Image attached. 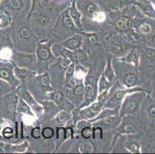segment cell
Here are the masks:
<instances>
[{
	"mask_svg": "<svg viewBox=\"0 0 155 154\" xmlns=\"http://www.w3.org/2000/svg\"><path fill=\"white\" fill-rule=\"evenodd\" d=\"M145 55L147 58L150 60V62H154L155 60V50L151 48H146L145 49Z\"/></svg>",
	"mask_w": 155,
	"mask_h": 154,
	"instance_id": "7dc6e473",
	"label": "cell"
},
{
	"mask_svg": "<svg viewBox=\"0 0 155 154\" xmlns=\"http://www.w3.org/2000/svg\"><path fill=\"white\" fill-rule=\"evenodd\" d=\"M0 60H4V59H0Z\"/></svg>",
	"mask_w": 155,
	"mask_h": 154,
	"instance_id": "9f6ffc18",
	"label": "cell"
},
{
	"mask_svg": "<svg viewBox=\"0 0 155 154\" xmlns=\"http://www.w3.org/2000/svg\"><path fill=\"white\" fill-rule=\"evenodd\" d=\"M144 95L143 93H130L124 99L119 109V115L122 117L127 115H131L135 113L140 107Z\"/></svg>",
	"mask_w": 155,
	"mask_h": 154,
	"instance_id": "8fae6325",
	"label": "cell"
},
{
	"mask_svg": "<svg viewBox=\"0 0 155 154\" xmlns=\"http://www.w3.org/2000/svg\"><path fill=\"white\" fill-rule=\"evenodd\" d=\"M13 90H14L9 83H8L6 81L2 80V79H0V98L6 95L7 93L13 91Z\"/></svg>",
	"mask_w": 155,
	"mask_h": 154,
	"instance_id": "8d00e7d4",
	"label": "cell"
},
{
	"mask_svg": "<svg viewBox=\"0 0 155 154\" xmlns=\"http://www.w3.org/2000/svg\"><path fill=\"white\" fill-rule=\"evenodd\" d=\"M10 61L19 67L26 68L36 73L37 58L36 53H23L14 49L11 56Z\"/></svg>",
	"mask_w": 155,
	"mask_h": 154,
	"instance_id": "4fadbf2b",
	"label": "cell"
},
{
	"mask_svg": "<svg viewBox=\"0 0 155 154\" xmlns=\"http://www.w3.org/2000/svg\"><path fill=\"white\" fill-rule=\"evenodd\" d=\"M13 17L5 11L0 8V30L6 29L12 25Z\"/></svg>",
	"mask_w": 155,
	"mask_h": 154,
	"instance_id": "f546056e",
	"label": "cell"
},
{
	"mask_svg": "<svg viewBox=\"0 0 155 154\" xmlns=\"http://www.w3.org/2000/svg\"><path fill=\"white\" fill-rule=\"evenodd\" d=\"M99 80V78H98ZM98 80L95 77L91 76L89 73H87L84 80V87H85V94H84V102L80 108H83L87 106L90 105L94 102L98 95V89H97V83Z\"/></svg>",
	"mask_w": 155,
	"mask_h": 154,
	"instance_id": "9a60e30c",
	"label": "cell"
},
{
	"mask_svg": "<svg viewBox=\"0 0 155 154\" xmlns=\"http://www.w3.org/2000/svg\"><path fill=\"white\" fill-rule=\"evenodd\" d=\"M113 67L115 71L116 77L121 84L127 88H133L137 83V76L134 72L129 71L126 63L117 58L112 59Z\"/></svg>",
	"mask_w": 155,
	"mask_h": 154,
	"instance_id": "30bf717a",
	"label": "cell"
},
{
	"mask_svg": "<svg viewBox=\"0 0 155 154\" xmlns=\"http://www.w3.org/2000/svg\"><path fill=\"white\" fill-rule=\"evenodd\" d=\"M38 102L43 106V118L44 119V120H50L60 111V107L52 100H40Z\"/></svg>",
	"mask_w": 155,
	"mask_h": 154,
	"instance_id": "44dd1931",
	"label": "cell"
},
{
	"mask_svg": "<svg viewBox=\"0 0 155 154\" xmlns=\"http://www.w3.org/2000/svg\"><path fill=\"white\" fill-rule=\"evenodd\" d=\"M77 6L84 18L101 23L106 19V14L95 0H77Z\"/></svg>",
	"mask_w": 155,
	"mask_h": 154,
	"instance_id": "9c48e42d",
	"label": "cell"
},
{
	"mask_svg": "<svg viewBox=\"0 0 155 154\" xmlns=\"http://www.w3.org/2000/svg\"><path fill=\"white\" fill-rule=\"evenodd\" d=\"M1 1H2V0H0V2H1Z\"/></svg>",
	"mask_w": 155,
	"mask_h": 154,
	"instance_id": "6f0895ef",
	"label": "cell"
},
{
	"mask_svg": "<svg viewBox=\"0 0 155 154\" xmlns=\"http://www.w3.org/2000/svg\"><path fill=\"white\" fill-rule=\"evenodd\" d=\"M31 136L35 139H41L42 136V130L40 126H35L31 129Z\"/></svg>",
	"mask_w": 155,
	"mask_h": 154,
	"instance_id": "ee69618b",
	"label": "cell"
},
{
	"mask_svg": "<svg viewBox=\"0 0 155 154\" xmlns=\"http://www.w3.org/2000/svg\"><path fill=\"white\" fill-rule=\"evenodd\" d=\"M53 40L39 41L36 48V58H37V66L36 73L41 74L48 71L49 66L56 60V57L52 52Z\"/></svg>",
	"mask_w": 155,
	"mask_h": 154,
	"instance_id": "5b68a950",
	"label": "cell"
},
{
	"mask_svg": "<svg viewBox=\"0 0 155 154\" xmlns=\"http://www.w3.org/2000/svg\"><path fill=\"white\" fill-rule=\"evenodd\" d=\"M60 13L49 4L30 15L29 23L39 41L49 40L46 38V31H52Z\"/></svg>",
	"mask_w": 155,
	"mask_h": 154,
	"instance_id": "7a4b0ae2",
	"label": "cell"
},
{
	"mask_svg": "<svg viewBox=\"0 0 155 154\" xmlns=\"http://www.w3.org/2000/svg\"><path fill=\"white\" fill-rule=\"evenodd\" d=\"M2 139V127L0 126V139Z\"/></svg>",
	"mask_w": 155,
	"mask_h": 154,
	"instance_id": "f5cc1de1",
	"label": "cell"
},
{
	"mask_svg": "<svg viewBox=\"0 0 155 154\" xmlns=\"http://www.w3.org/2000/svg\"><path fill=\"white\" fill-rule=\"evenodd\" d=\"M80 32L70 17L68 7L59 14L52 30L53 36L61 41Z\"/></svg>",
	"mask_w": 155,
	"mask_h": 154,
	"instance_id": "3957f363",
	"label": "cell"
},
{
	"mask_svg": "<svg viewBox=\"0 0 155 154\" xmlns=\"http://www.w3.org/2000/svg\"><path fill=\"white\" fill-rule=\"evenodd\" d=\"M80 33L84 36V40H87V42L91 46H97L99 44V37L95 32L80 31Z\"/></svg>",
	"mask_w": 155,
	"mask_h": 154,
	"instance_id": "d590c367",
	"label": "cell"
},
{
	"mask_svg": "<svg viewBox=\"0 0 155 154\" xmlns=\"http://www.w3.org/2000/svg\"><path fill=\"white\" fill-rule=\"evenodd\" d=\"M14 64L10 60H0V79L10 84L14 90L21 84V82L14 74Z\"/></svg>",
	"mask_w": 155,
	"mask_h": 154,
	"instance_id": "2e32d148",
	"label": "cell"
},
{
	"mask_svg": "<svg viewBox=\"0 0 155 154\" xmlns=\"http://www.w3.org/2000/svg\"><path fill=\"white\" fill-rule=\"evenodd\" d=\"M0 113L5 119L15 120L16 116V106H17L19 97L15 91L7 93L0 98Z\"/></svg>",
	"mask_w": 155,
	"mask_h": 154,
	"instance_id": "7c38bea8",
	"label": "cell"
},
{
	"mask_svg": "<svg viewBox=\"0 0 155 154\" xmlns=\"http://www.w3.org/2000/svg\"><path fill=\"white\" fill-rule=\"evenodd\" d=\"M66 97L69 100V101L73 104L74 106L80 108L82 105L85 94V87L84 83L82 84H77L72 89H64Z\"/></svg>",
	"mask_w": 155,
	"mask_h": 154,
	"instance_id": "d6986e66",
	"label": "cell"
},
{
	"mask_svg": "<svg viewBox=\"0 0 155 154\" xmlns=\"http://www.w3.org/2000/svg\"><path fill=\"white\" fill-rule=\"evenodd\" d=\"M153 43H154V45H155V35H154V36H153Z\"/></svg>",
	"mask_w": 155,
	"mask_h": 154,
	"instance_id": "db71d44e",
	"label": "cell"
},
{
	"mask_svg": "<svg viewBox=\"0 0 155 154\" xmlns=\"http://www.w3.org/2000/svg\"><path fill=\"white\" fill-rule=\"evenodd\" d=\"M19 97V96H18ZM16 113L18 114L22 113L25 116H28L33 117L35 116V113H33L31 107L26 103V102L24 101L21 97H19V101H18L17 106H16Z\"/></svg>",
	"mask_w": 155,
	"mask_h": 154,
	"instance_id": "83f0119b",
	"label": "cell"
},
{
	"mask_svg": "<svg viewBox=\"0 0 155 154\" xmlns=\"http://www.w3.org/2000/svg\"><path fill=\"white\" fill-rule=\"evenodd\" d=\"M88 73L87 67L82 64H76V70L74 73V80L77 84L84 83L86 76Z\"/></svg>",
	"mask_w": 155,
	"mask_h": 154,
	"instance_id": "f1b7e54d",
	"label": "cell"
},
{
	"mask_svg": "<svg viewBox=\"0 0 155 154\" xmlns=\"http://www.w3.org/2000/svg\"><path fill=\"white\" fill-rule=\"evenodd\" d=\"M102 73L104 75L106 79L109 82L114 83L116 80L117 77L116 74H115V71H114V69L112 65V59H108L107 63L106 64Z\"/></svg>",
	"mask_w": 155,
	"mask_h": 154,
	"instance_id": "4dcf8cb0",
	"label": "cell"
},
{
	"mask_svg": "<svg viewBox=\"0 0 155 154\" xmlns=\"http://www.w3.org/2000/svg\"><path fill=\"white\" fill-rule=\"evenodd\" d=\"M93 130H94V129H93L92 125L87 126L84 127L83 129L80 130L81 137L85 139H91L93 136Z\"/></svg>",
	"mask_w": 155,
	"mask_h": 154,
	"instance_id": "ab89813d",
	"label": "cell"
},
{
	"mask_svg": "<svg viewBox=\"0 0 155 154\" xmlns=\"http://www.w3.org/2000/svg\"><path fill=\"white\" fill-rule=\"evenodd\" d=\"M117 59L121 60V61L125 62V63L134 64V66H137L138 61H139L138 53H137L136 50H131L121 58H117Z\"/></svg>",
	"mask_w": 155,
	"mask_h": 154,
	"instance_id": "1f68e13d",
	"label": "cell"
},
{
	"mask_svg": "<svg viewBox=\"0 0 155 154\" xmlns=\"http://www.w3.org/2000/svg\"><path fill=\"white\" fill-rule=\"evenodd\" d=\"M60 44L66 49L69 50H77V49L82 48L84 43V37L82 34L79 33L75 34L67 39L60 42Z\"/></svg>",
	"mask_w": 155,
	"mask_h": 154,
	"instance_id": "603a6c76",
	"label": "cell"
},
{
	"mask_svg": "<svg viewBox=\"0 0 155 154\" xmlns=\"http://www.w3.org/2000/svg\"><path fill=\"white\" fill-rule=\"evenodd\" d=\"M135 90H138L137 89L135 90V89L132 88H127L121 84L119 80L117 79L110 88L107 100L104 104V108L119 110L125 97L128 93L134 92Z\"/></svg>",
	"mask_w": 155,
	"mask_h": 154,
	"instance_id": "52a82bcc",
	"label": "cell"
},
{
	"mask_svg": "<svg viewBox=\"0 0 155 154\" xmlns=\"http://www.w3.org/2000/svg\"><path fill=\"white\" fill-rule=\"evenodd\" d=\"M114 83H111V82L108 81V80L106 79L105 76H104V75L103 74V73H101V76L99 77V80H98V82H97L98 94L102 93V92L106 91V90H109Z\"/></svg>",
	"mask_w": 155,
	"mask_h": 154,
	"instance_id": "e575fe53",
	"label": "cell"
},
{
	"mask_svg": "<svg viewBox=\"0 0 155 154\" xmlns=\"http://www.w3.org/2000/svg\"><path fill=\"white\" fill-rule=\"evenodd\" d=\"M10 27V34L15 49L23 53H35L39 39L32 30L28 17H21L13 19Z\"/></svg>",
	"mask_w": 155,
	"mask_h": 154,
	"instance_id": "6da1fadb",
	"label": "cell"
},
{
	"mask_svg": "<svg viewBox=\"0 0 155 154\" xmlns=\"http://www.w3.org/2000/svg\"><path fill=\"white\" fill-rule=\"evenodd\" d=\"M24 85L37 101L46 100L47 93L53 90L48 71L41 74H36Z\"/></svg>",
	"mask_w": 155,
	"mask_h": 154,
	"instance_id": "277c9868",
	"label": "cell"
},
{
	"mask_svg": "<svg viewBox=\"0 0 155 154\" xmlns=\"http://www.w3.org/2000/svg\"><path fill=\"white\" fill-rule=\"evenodd\" d=\"M136 129V125L132 122V120H129L128 116H125L121 118L120 123L119 126L117 127L114 139L121 135L135 133Z\"/></svg>",
	"mask_w": 155,
	"mask_h": 154,
	"instance_id": "7402d4cb",
	"label": "cell"
},
{
	"mask_svg": "<svg viewBox=\"0 0 155 154\" xmlns=\"http://www.w3.org/2000/svg\"><path fill=\"white\" fill-rule=\"evenodd\" d=\"M65 131H66L65 126H56V139H55L56 145V151L66 141Z\"/></svg>",
	"mask_w": 155,
	"mask_h": 154,
	"instance_id": "836d02e7",
	"label": "cell"
},
{
	"mask_svg": "<svg viewBox=\"0 0 155 154\" xmlns=\"http://www.w3.org/2000/svg\"><path fill=\"white\" fill-rule=\"evenodd\" d=\"M127 148L130 152H134V153H138L140 152V146L136 142H130L126 145Z\"/></svg>",
	"mask_w": 155,
	"mask_h": 154,
	"instance_id": "f6af8a7d",
	"label": "cell"
},
{
	"mask_svg": "<svg viewBox=\"0 0 155 154\" xmlns=\"http://www.w3.org/2000/svg\"><path fill=\"white\" fill-rule=\"evenodd\" d=\"M119 114V110H113V109H109V108H104L102 110L101 113H100L95 118L92 119L91 120H88L89 122L94 123L95 121L100 120H102V119L106 118V117L110 116H114Z\"/></svg>",
	"mask_w": 155,
	"mask_h": 154,
	"instance_id": "d6a6232c",
	"label": "cell"
},
{
	"mask_svg": "<svg viewBox=\"0 0 155 154\" xmlns=\"http://www.w3.org/2000/svg\"><path fill=\"white\" fill-rule=\"evenodd\" d=\"M79 152H93L94 151L93 144L90 142H83L79 145Z\"/></svg>",
	"mask_w": 155,
	"mask_h": 154,
	"instance_id": "60d3db41",
	"label": "cell"
},
{
	"mask_svg": "<svg viewBox=\"0 0 155 154\" xmlns=\"http://www.w3.org/2000/svg\"><path fill=\"white\" fill-rule=\"evenodd\" d=\"M32 1V6H31V10L30 13H29V18L30 16V15L32 13H33L36 11L39 10L41 8H43L42 6V2H43V0H31Z\"/></svg>",
	"mask_w": 155,
	"mask_h": 154,
	"instance_id": "7bdbcfd3",
	"label": "cell"
},
{
	"mask_svg": "<svg viewBox=\"0 0 155 154\" xmlns=\"http://www.w3.org/2000/svg\"><path fill=\"white\" fill-rule=\"evenodd\" d=\"M69 13L73 19V22L80 31H83L82 25V13L79 10L77 6V0H72L70 5L68 6Z\"/></svg>",
	"mask_w": 155,
	"mask_h": 154,
	"instance_id": "cb8c5ba5",
	"label": "cell"
},
{
	"mask_svg": "<svg viewBox=\"0 0 155 154\" xmlns=\"http://www.w3.org/2000/svg\"><path fill=\"white\" fill-rule=\"evenodd\" d=\"M55 136V130L51 126H45L42 129V137L44 139H51Z\"/></svg>",
	"mask_w": 155,
	"mask_h": 154,
	"instance_id": "f35d334b",
	"label": "cell"
},
{
	"mask_svg": "<svg viewBox=\"0 0 155 154\" xmlns=\"http://www.w3.org/2000/svg\"><path fill=\"white\" fill-rule=\"evenodd\" d=\"M15 92L19 97H21V98H22V100L26 102V103L31 107V109L32 110V111H33V113H35V115H36L38 118H40L41 116H43V106H42L41 104L39 103V102L35 99V97L32 96V93L29 92V90H28L27 87H26L25 85L21 83L19 87L15 89Z\"/></svg>",
	"mask_w": 155,
	"mask_h": 154,
	"instance_id": "5bb4252c",
	"label": "cell"
},
{
	"mask_svg": "<svg viewBox=\"0 0 155 154\" xmlns=\"http://www.w3.org/2000/svg\"><path fill=\"white\" fill-rule=\"evenodd\" d=\"M5 143H3L2 141H0V153L5 152Z\"/></svg>",
	"mask_w": 155,
	"mask_h": 154,
	"instance_id": "f907efd6",
	"label": "cell"
},
{
	"mask_svg": "<svg viewBox=\"0 0 155 154\" xmlns=\"http://www.w3.org/2000/svg\"><path fill=\"white\" fill-rule=\"evenodd\" d=\"M148 115L152 118H155V105H151L149 106L148 110Z\"/></svg>",
	"mask_w": 155,
	"mask_h": 154,
	"instance_id": "681fc988",
	"label": "cell"
},
{
	"mask_svg": "<svg viewBox=\"0 0 155 154\" xmlns=\"http://www.w3.org/2000/svg\"><path fill=\"white\" fill-rule=\"evenodd\" d=\"M14 49L12 38L7 29L0 30V59L10 60Z\"/></svg>",
	"mask_w": 155,
	"mask_h": 154,
	"instance_id": "e0dca14e",
	"label": "cell"
},
{
	"mask_svg": "<svg viewBox=\"0 0 155 154\" xmlns=\"http://www.w3.org/2000/svg\"><path fill=\"white\" fill-rule=\"evenodd\" d=\"M71 62L65 56L56 57V60L49 66L48 73L50 76L51 86L53 90H60L64 86L65 72Z\"/></svg>",
	"mask_w": 155,
	"mask_h": 154,
	"instance_id": "8992f818",
	"label": "cell"
},
{
	"mask_svg": "<svg viewBox=\"0 0 155 154\" xmlns=\"http://www.w3.org/2000/svg\"><path fill=\"white\" fill-rule=\"evenodd\" d=\"M74 134H75V130L73 128V126H67L66 127V131H65V136H66V141L70 140V139L74 138Z\"/></svg>",
	"mask_w": 155,
	"mask_h": 154,
	"instance_id": "bcb514c9",
	"label": "cell"
},
{
	"mask_svg": "<svg viewBox=\"0 0 155 154\" xmlns=\"http://www.w3.org/2000/svg\"><path fill=\"white\" fill-rule=\"evenodd\" d=\"M107 48L111 54L117 58H121L127 53L128 45L124 36L117 35L111 38L108 43Z\"/></svg>",
	"mask_w": 155,
	"mask_h": 154,
	"instance_id": "ac0fdd59",
	"label": "cell"
},
{
	"mask_svg": "<svg viewBox=\"0 0 155 154\" xmlns=\"http://www.w3.org/2000/svg\"><path fill=\"white\" fill-rule=\"evenodd\" d=\"M14 74L15 77L21 82V83L25 84L29 80H30L32 77H34L37 73L32 70L26 69V68L19 67V66L14 65Z\"/></svg>",
	"mask_w": 155,
	"mask_h": 154,
	"instance_id": "d4e9b609",
	"label": "cell"
},
{
	"mask_svg": "<svg viewBox=\"0 0 155 154\" xmlns=\"http://www.w3.org/2000/svg\"><path fill=\"white\" fill-rule=\"evenodd\" d=\"M15 133L14 129L10 126H5L2 129V138L5 139H12L14 137Z\"/></svg>",
	"mask_w": 155,
	"mask_h": 154,
	"instance_id": "b9f144b4",
	"label": "cell"
},
{
	"mask_svg": "<svg viewBox=\"0 0 155 154\" xmlns=\"http://www.w3.org/2000/svg\"><path fill=\"white\" fill-rule=\"evenodd\" d=\"M121 121V117L119 114L110 116L106 117V118L100 120L95 121L92 123V126H100L103 129V130H108V129H113L119 126Z\"/></svg>",
	"mask_w": 155,
	"mask_h": 154,
	"instance_id": "ffe728a7",
	"label": "cell"
},
{
	"mask_svg": "<svg viewBox=\"0 0 155 154\" xmlns=\"http://www.w3.org/2000/svg\"><path fill=\"white\" fill-rule=\"evenodd\" d=\"M31 0H2L0 8L10 14L14 19L28 17L30 13Z\"/></svg>",
	"mask_w": 155,
	"mask_h": 154,
	"instance_id": "ba28073f",
	"label": "cell"
},
{
	"mask_svg": "<svg viewBox=\"0 0 155 154\" xmlns=\"http://www.w3.org/2000/svg\"><path fill=\"white\" fill-rule=\"evenodd\" d=\"M52 1H53V0H43V2H42V6L43 7L46 6V5H49V4H50Z\"/></svg>",
	"mask_w": 155,
	"mask_h": 154,
	"instance_id": "816d5d0a",
	"label": "cell"
},
{
	"mask_svg": "<svg viewBox=\"0 0 155 154\" xmlns=\"http://www.w3.org/2000/svg\"><path fill=\"white\" fill-rule=\"evenodd\" d=\"M72 118H73V114L71 111L62 110L51 120L56 124V126H64L65 125L68 124L70 120H72Z\"/></svg>",
	"mask_w": 155,
	"mask_h": 154,
	"instance_id": "4316f807",
	"label": "cell"
},
{
	"mask_svg": "<svg viewBox=\"0 0 155 154\" xmlns=\"http://www.w3.org/2000/svg\"><path fill=\"white\" fill-rule=\"evenodd\" d=\"M132 19L127 15H120L114 21V26L120 32H125L129 30L132 26Z\"/></svg>",
	"mask_w": 155,
	"mask_h": 154,
	"instance_id": "484cf974",
	"label": "cell"
},
{
	"mask_svg": "<svg viewBox=\"0 0 155 154\" xmlns=\"http://www.w3.org/2000/svg\"><path fill=\"white\" fill-rule=\"evenodd\" d=\"M150 30H151V28H150V26L148 24H142L140 26V32L143 34L150 33Z\"/></svg>",
	"mask_w": 155,
	"mask_h": 154,
	"instance_id": "c3c4849f",
	"label": "cell"
},
{
	"mask_svg": "<svg viewBox=\"0 0 155 154\" xmlns=\"http://www.w3.org/2000/svg\"><path fill=\"white\" fill-rule=\"evenodd\" d=\"M152 2H153V4L154 5V6H155V0H152Z\"/></svg>",
	"mask_w": 155,
	"mask_h": 154,
	"instance_id": "11a10c76",
	"label": "cell"
},
{
	"mask_svg": "<svg viewBox=\"0 0 155 154\" xmlns=\"http://www.w3.org/2000/svg\"><path fill=\"white\" fill-rule=\"evenodd\" d=\"M71 1H72V0H71Z\"/></svg>",
	"mask_w": 155,
	"mask_h": 154,
	"instance_id": "680465c9",
	"label": "cell"
},
{
	"mask_svg": "<svg viewBox=\"0 0 155 154\" xmlns=\"http://www.w3.org/2000/svg\"><path fill=\"white\" fill-rule=\"evenodd\" d=\"M93 136L92 138L93 140L96 141H101L104 139V130L100 126H93Z\"/></svg>",
	"mask_w": 155,
	"mask_h": 154,
	"instance_id": "74e56055",
	"label": "cell"
}]
</instances>
